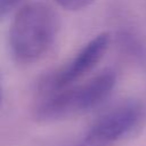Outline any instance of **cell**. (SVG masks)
I'll list each match as a JSON object with an SVG mask.
<instances>
[{"mask_svg": "<svg viewBox=\"0 0 146 146\" xmlns=\"http://www.w3.org/2000/svg\"><path fill=\"white\" fill-rule=\"evenodd\" d=\"M108 44V33H100L91 39L83 46V48H81V50L70 63L44 78V80L40 83L41 96L66 88L90 72L103 58Z\"/></svg>", "mask_w": 146, "mask_h": 146, "instance_id": "cell-4", "label": "cell"}, {"mask_svg": "<svg viewBox=\"0 0 146 146\" xmlns=\"http://www.w3.org/2000/svg\"><path fill=\"white\" fill-rule=\"evenodd\" d=\"M62 8L71 11L81 10L89 5H91L95 0H55Z\"/></svg>", "mask_w": 146, "mask_h": 146, "instance_id": "cell-5", "label": "cell"}, {"mask_svg": "<svg viewBox=\"0 0 146 146\" xmlns=\"http://www.w3.org/2000/svg\"><path fill=\"white\" fill-rule=\"evenodd\" d=\"M59 31V17L48 3L35 1L23 6L9 30V48L18 63L39 60L51 48Z\"/></svg>", "mask_w": 146, "mask_h": 146, "instance_id": "cell-1", "label": "cell"}, {"mask_svg": "<svg viewBox=\"0 0 146 146\" xmlns=\"http://www.w3.org/2000/svg\"><path fill=\"white\" fill-rule=\"evenodd\" d=\"M2 90H3V81H2V74L0 71V105H1V99H2Z\"/></svg>", "mask_w": 146, "mask_h": 146, "instance_id": "cell-7", "label": "cell"}, {"mask_svg": "<svg viewBox=\"0 0 146 146\" xmlns=\"http://www.w3.org/2000/svg\"><path fill=\"white\" fill-rule=\"evenodd\" d=\"M115 82V73L104 70L83 83L42 95L35 107V119L40 122H55L86 113L111 95Z\"/></svg>", "mask_w": 146, "mask_h": 146, "instance_id": "cell-2", "label": "cell"}, {"mask_svg": "<svg viewBox=\"0 0 146 146\" xmlns=\"http://www.w3.org/2000/svg\"><path fill=\"white\" fill-rule=\"evenodd\" d=\"M22 0H0V18L11 11Z\"/></svg>", "mask_w": 146, "mask_h": 146, "instance_id": "cell-6", "label": "cell"}, {"mask_svg": "<svg viewBox=\"0 0 146 146\" xmlns=\"http://www.w3.org/2000/svg\"><path fill=\"white\" fill-rule=\"evenodd\" d=\"M143 116L138 102H122L102 114L79 140L63 146H110L137 129Z\"/></svg>", "mask_w": 146, "mask_h": 146, "instance_id": "cell-3", "label": "cell"}]
</instances>
